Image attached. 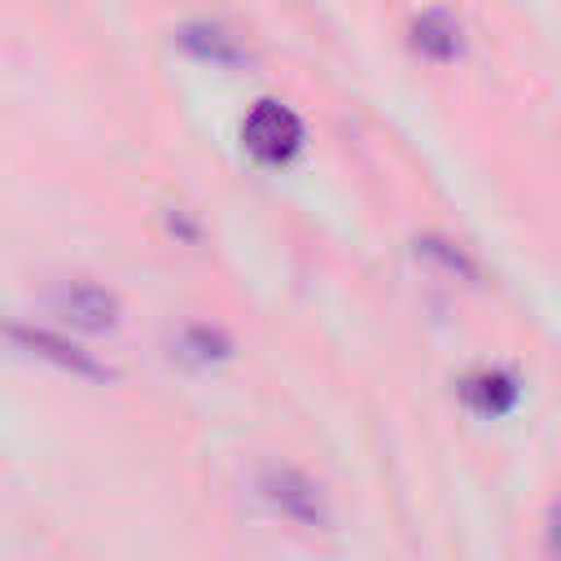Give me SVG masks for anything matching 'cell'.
Masks as SVG:
<instances>
[{"mask_svg":"<svg viewBox=\"0 0 561 561\" xmlns=\"http://www.w3.org/2000/svg\"><path fill=\"white\" fill-rule=\"evenodd\" d=\"M180 44H184L197 61H210V66H237V61H241L237 39H232L228 31H219V26H184Z\"/></svg>","mask_w":561,"mask_h":561,"instance_id":"52a82bcc","label":"cell"},{"mask_svg":"<svg viewBox=\"0 0 561 561\" xmlns=\"http://www.w3.org/2000/svg\"><path fill=\"white\" fill-rule=\"evenodd\" d=\"M57 316L79 333H110L118 324V298L92 280H70L53 294Z\"/></svg>","mask_w":561,"mask_h":561,"instance_id":"3957f363","label":"cell"},{"mask_svg":"<svg viewBox=\"0 0 561 561\" xmlns=\"http://www.w3.org/2000/svg\"><path fill=\"white\" fill-rule=\"evenodd\" d=\"M180 351H184L188 359H197V364H210V359H224V355H228V342H224L219 333H210V329H188V333L180 337Z\"/></svg>","mask_w":561,"mask_h":561,"instance_id":"ba28073f","label":"cell"},{"mask_svg":"<svg viewBox=\"0 0 561 561\" xmlns=\"http://www.w3.org/2000/svg\"><path fill=\"white\" fill-rule=\"evenodd\" d=\"M548 552L561 557V495H557L552 508H548Z\"/></svg>","mask_w":561,"mask_h":561,"instance_id":"9c48e42d","label":"cell"},{"mask_svg":"<svg viewBox=\"0 0 561 561\" xmlns=\"http://www.w3.org/2000/svg\"><path fill=\"white\" fill-rule=\"evenodd\" d=\"M241 145H245L259 162L280 167V162H289V158L302 149V123H298V114H294L289 105H280V101H259V105L245 114V123H241Z\"/></svg>","mask_w":561,"mask_h":561,"instance_id":"6da1fadb","label":"cell"},{"mask_svg":"<svg viewBox=\"0 0 561 561\" xmlns=\"http://www.w3.org/2000/svg\"><path fill=\"white\" fill-rule=\"evenodd\" d=\"M412 48H416L421 57H430V61H456L460 48H465L460 22H456L451 13H443V9L421 13V18L412 22Z\"/></svg>","mask_w":561,"mask_h":561,"instance_id":"5b68a950","label":"cell"},{"mask_svg":"<svg viewBox=\"0 0 561 561\" xmlns=\"http://www.w3.org/2000/svg\"><path fill=\"white\" fill-rule=\"evenodd\" d=\"M465 399L482 416H504L517 403V381L508 373H500V368H486V373H473L465 381Z\"/></svg>","mask_w":561,"mask_h":561,"instance_id":"8992f818","label":"cell"},{"mask_svg":"<svg viewBox=\"0 0 561 561\" xmlns=\"http://www.w3.org/2000/svg\"><path fill=\"white\" fill-rule=\"evenodd\" d=\"M22 351H31V355H39V359H53L57 368H66V373H79V377H105V368L92 359V355H83L79 346H70L66 337H53L48 329H4Z\"/></svg>","mask_w":561,"mask_h":561,"instance_id":"277c9868","label":"cell"},{"mask_svg":"<svg viewBox=\"0 0 561 561\" xmlns=\"http://www.w3.org/2000/svg\"><path fill=\"white\" fill-rule=\"evenodd\" d=\"M259 491H263V500H267L280 517H289V522H298V526H324V522H329L324 491H320L307 473H298V469L272 465V469L259 478Z\"/></svg>","mask_w":561,"mask_h":561,"instance_id":"7a4b0ae2","label":"cell"}]
</instances>
